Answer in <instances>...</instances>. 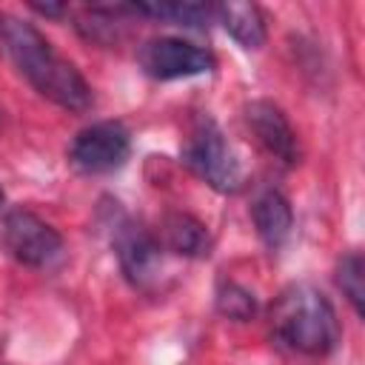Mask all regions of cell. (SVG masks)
I'll use <instances>...</instances> for the list:
<instances>
[{
	"label": "cell",
	"mask_w": 365,
	"mask_h": 365,
	"mask_svg": "<svg viewBox=\"0 0 365 365\" xmlns=\"http://www.w3.org/2000/svg\"><path fill=\"white\" fill-rule=\"evenodd\" d=\"M0 40L17 66V71L51 103L68 111H86L94 103L91 86L83 80V74L63 60L51 43L26 20L3 17L0 23Z\"/></svg>",
	"instance_id": "obj_1"
},
{
	"label": "cell",
	"mask_w": 365,
	"mask_h": 365,
	"mask_svg": "<svg viewBox=\"0 0 365 365\" xmlns=\"http://www.w3.org/2000/svg\"><path fill=\"white\" fill-rule=\"evenodd\" d=\"M274 336L291 351L322 356L339 342V319L334 305L311 285L285 288L271 305Z\"/></svg>",
	"instance_id": "obj_2"
},
{
	"label": "cell",
	"mask_w": 365,
	"mask_h": 365,
	"mask_svg": "<svg viewBox=\"0 0 365 365\" xmlns=\"http://www.w3.org/2000/svg\"><path fill=\"white\" fill-rule=\"evenodd\" d=\"M182 163L200 177L205 180L211 188L228 194V191H237L240 188V163L234 160V151L231 145L225 143L220 125L211 120V117H197L188 137H185V145H182Z\"/></svg>",
	"instance_id": "obj_3"
},
{
	"label": "cell",
	"mask_w": 365,
	"mask_h": 365,
	"mask_svg": "<svg viewBox=\"0 0 365 365\" xmlns=\"http://www.w3.org/2000/svg\"><path fill=\"white\" fill-rule=\"evenodd\" d=\"M3 242L17 262L31 265V268L48 265L63 248V237L48 222H43L37 214H31L26 208H14L6 214Z\"/></svg>",
	"instance_id": "obj_4"
},
{
	"label": "cell",
	"mask_w": 365,
	"mask_h": 365,
	"mask_svg": "<svg viewBox=\"0 0 365 365\" xmlns=\"http://www.w3.org/2000/svg\"><path fill=\"white\" fill-rule=\"evenodd\" d=\"M131 148V137L125 131L123 123L114 120H103L94 123L88 128H83L68 148V160L88 174H103L111 168H120L128 157Z\"/></svg>",
	"instance_id": "obj_5"
},
{
	"label": "cell",
	"mask_w": 365,
	"mask_h": 365,
	"mask_svg": "<svg viewBox=\"0 0 365 365\" xmlns=\"http://www.w3.org/2000/svg\"><path fill=\"white\" fill-rule=\"evenodd\" d=\"M140 66L154 80H177V77H194L214 68L211 51L180 40V37H157L148 40L140 48Z\"/></svg>",
	"instance_id": "obj_6"
},
{
	"label": "cell",
	"mask_w": 365,
	"mask_h": 365,
	"mask_svg": "<svg viewBox=\"0 0 365 365\" xmlns=\"http://www.w3.org/2000/svg\"><path fill=\"white\" fill-rule=\"evenodd\" d=\"M245 123L251 128V134L257 137V143L271 154L277 157L279 163L285 165H294L299 163V143H297V134L291 128V123L285 120V114L268 103V100H254L245 106Z\"/></svg>",
	"instance_id": "obj_7"
},
{
	"label": "cell",
	"mask_w": 365,
	"mask_h": 365,
	"mask_svg": "<svg viewBox=\"0 0 365 365\" xmlns=\"http://www.w3.org/2000/svg\"><path fill=\"white\" fill-rule=\"evenodd\" d=\"M114 251H117V259H120L125 277L134 285H145L154 277L157 262H160V245L140 225H134L128 220L123 225H117V231H114Z\"/></svg>",
	"instance_id": "obj_8"
},
{
	"label": "cell",
	"mask_w": 365,
	"mask_h": 365,
	"mask_svg": "<svg viewBox=\"0 0 365 365\" xmlns=\"http://www.w3.org/2000/svg\"><path fill=\"white\" fill-rule=\"evenodd\" d=\"M251 220H254V228H257L259 240H262L268 248H279V245L288 240V234H291V222H294L291 202H288L279 191L268 188V191H262V194L254 200V205H251Z\"/></svg>",
	"instance_id": "obj_9"
},
{
	"label": "cell",
	"mask_w": 365,
	"mask_h": 365,
	"mask_svg": "<svg viewBox=\"0 0 365 365\" xmlns=\"http://www.w3.org/2000/svg\"><path fill=\"white\" fill-rule=\"evenodd\" d=\"M211 14L222 23V29L245 48H259L265 43V17L259 6L242 0H225L211 9Z\"/></svg>",
	"instance_id": "obj_10"
},
{
	"label": "cell",
	"mask_w": 365,
	"mask_h": 365,
	"mask_svg": "<svg viewBox=\"0 0 365 365\" xmlns=\"http://www.w3.org/2000/svg\"><path fill=\"white\" fill-rule=\"evenodd\" d=\"M160 237H163L165 248H171L174 254H182V257H202V254H208V245H211L205 225L197 217L182 214V211L163 217Z\"/></svg>",
	"instance_id": "obj_11"
},
{
	"label": "cell",
	"mask_w": 365,
	"mask_h": 365,
	"mask_svg": "<svg viewBox=\"0 0 365 365\" xmlns=\"http://www.w3.org/2000/svg\"><path fill=\"white\" fill-rule=\"evenodd\" d=\"M134 14H145L154 20H168L177 26H188V29H200L202 20L211 14V9L205 3H180V0H163V3H134L128 6Z\"/></svg>",
	"instance_id": "obj_12"
},
{
	"label": "cell",
	"mask_w": 365,
	"mask_h": 365,
	"mask_svg": "<svg viewBox=\"0 0 365 365\" xmlns=\"http://www.w3.org/2000/svg\"><path fill=\"white\" fill-rule=\"evenodd\" d=\"M336 285L348 297L354 311L362 317V311H365V262H362V257L356 251L345 254L336 262Z\"/></svg>",
	"instance_id": "obj_13"
},
{
	"label": "cell",
	"mask_w": 365,
	"mask_h": 365,
	"mask_svg": "<svg viewBox=\"0 0 365 365\" xmlns=\"http://www.w3.org/2000/svg\"><path fill=\"white\" fill-rule=\"evenodd\" d=\"M217 308L222 317L228 319H251L254 311H257V299L251 291H245L242 285L237 282H222L220 291H217Z\"/></svg>",
	"instance_id": "obj_14"
},
{
	"label": "cell",
	"mask_w": 365,
	"mask_h": 365,
	"mask_svg": "<svg viewBox=\"0 0 365 365\" xmlns=\"http://www.w3.org/2000/svg\"><path fill=\"white\" fill-rule=\"evenodd\" d=\"M31 9H34V11H40V14H48V17H54V14H60V11H63V6H51V3H46V6L31 3Z\"/></svg>",
	"instance_id": "obj_15"
},
{
	"label": "cell",
	"mask_w": 365,
	"mask_h": 365,
	"mask_svg": "<svg viewBox=\"0 0 365 365\" xmlns=\"http://www.w3.org/2000/svg\"><path fill=\"white\" fill-rule=\"evenodd\" d=\"M3 202H6V194H3V188H0V205H3Z\"/></svg>",
	"instance_id": "obj_16"
}]
</instances>
